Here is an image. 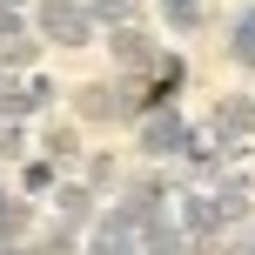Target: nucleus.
<instances>
[{
  "label": "nucleus",
  "mask_w": 255,
  "mask_h": 255,
  "mask_svg": "<svg viewBox=\"0 0 255 255\" xmlns=\"http://www.w3.org/2000/svg\"><path fill=\"white\" fill-rule=\"evenodd\" d=\"M188 141H195V121L181 115V101H161V108H148V115L134 121V154L141 161H181L188 154Z\"/></svg>",
  "instance_id": "1"
},
{
  "label": "nucleus",
  "mask_w": 255,
  "mask_h": 255,
  "mask_svg": "<svg viewBox=\"0 0 255 255\" xmlns=\"http://www.w3.org/2000/svg\"><path fill=\"white\" fill-rule=\"evenodd\" d=\"M61 101V81L34 74V67H0V115L7 121H34Z\"/></svg>",
  "instance_id": "2"
},
{
  "label": "nucleus",
  "mask_w": 255,
  "mask_h": 255,
  "mask_svg": "<svg viewBox=\"0 0 255 255\" xmlns=\"http://www.w3.org/2000/svg\"><path fill=\"white\" fill-rule=\"evenodd\" d=\"M175 195H181V168L168 161V175H134V181H121V195L115 202L128 208V222H154V215H168V208H175Z\"/></svg>",
  "instance_id": "3"
},
{
  "label": "nucleus",
  "mask_w": 255,
  "mask_h": 255,
  "mask_svg": "<svg viewBox=\"0 0 255 255\" xmlns=\"http://www.w3.org/2000/svg\"><path fill=\"white\" fill-rule=\"evenodd\" d=\"M81 255H141V229L128 222L121 202H108L101 215L88 222V235H81Z\"/></svg>",
  "instance_id": "4"
},
{
  "label": "nucleus",
  "mask_w": 255,
  "mask_h": 255,
  "mask_svg": "<svg viewBox=\"0 0 255 255\" xmlns=\"http://www.w3.org/2000/svg\"><path fill=\"white\" fill-rule=\"evenodd\" d=\"M101 40H108V61H115L121 74H148V67L161 61V40H154L141 20H128V27H108Z\"/></svg>",
  "instance_id": "5"
},
{
  "label": "nucleus",
  "mask_w": 255,
  "mask_h": 255,
  "mask_svg": "<svg viewBox=\"0 0 255 255\" xmlns=\"http://www.w3.org/2000/svg\"><path fill=\"white\" fill-rule=\"evenodd\" d=\"M208 134L249 154V141H255V88L249 94H222V101L208 108Z\"/></svg>",
  "instance_id": "6"
},
{
  "label": "nucleus",
  "mask_w": 255,
  "mask_h": 255,
  "mask_svg": "<svg viewBox=\"0 0 255 255\" xmlns=\"http://www.w3.org/2000/svg\"><path fill=\"white\" fill-rule=\"evenodd\" d=\"M175 215H181V229H188V242L195 235H229V215H222V202H215V188H188L181 181V195H175Z\"/></svg>",
  "instance_id": "7"
},
{
  "label": "nucleus",
  "mask_w": 255,
  "mask_h": 255,
  "mask_svg": "<svg viewBox=\"0 0 255 255\" xmlns=\"http://www.w3.org/2000/svg\"><path fill=\"white\" fill-rule=\"evenodd\" d=\"M208 188H215V202H222V215H229V229H242V222L255 215V181L242 175V161H235V168H222Z\"/></svg>",
  "instance_id": "8"
},
{
  "label": "nucleus",
  "mask_w": 255,
  "mask_h": 255,
  "mask_svg": "<svg viewBox=\"0 0 255 255\" xmlns=\"http://www.w3.org/2000/svg\"><path fill=\"white\" fill-rule=\"evenodd\" d=\"M222 54H229L242 74H255V0H242V7L229 13V27H222Z\"/></svg>",
  "instance_id": "9"
},
{
  "label": "nucleus",
  "mask_w": 255,
  "mask_h": 255,
  "mask_svg": "<svg viewBox=\"0 0 255 255\" xmlns=\"http://www.w3.org/2000/svg\"><path fill=\"white\" fill-rule=\"evenodd\" d=\"M94 181H54V215L61 222H74V229H88L94 215H101V208H94Z\"/></svg>",
  "instance_id": "10"
},
{
  "label": "nucleus",
  "mask_w": 255,
  "mask_h": 255,
  "mask_svg": "<svg viewBox=\"0 0 255 255\" xmlns=\"http://www.w3.org/2000/svg\"><path fill=\"white\" fill-rule=\"evenodd\" d=\"M141 255H188V229H181L175 208L154 215V222H141Z\"/></svg>",
  "instance_id": "11"
},
{
  "label": "nucleus",
  "mask_w": 255,
  "mask_h": 255,
  "mask_svg": "<svg viewBox=\"0 0 255 255\" xmlns=\"http://www.w3.org/2000/svg\"><path fill=\"white\" fill-rule=\"evenodd\" d=\"M154 13H161V34H202L208 27V0H154Z\"/></svg>",
  "instance_id": "12"
},
{
  "label": "nucleus",
  "mask_w": 255,
  "mask_h": 255,
  "mask_svg": "<svg viewBox=\"0 0 255 255\" xmlns=\"http://www.w3.org/2000/svg\"><path fill=\"white\" fill-rule=\"evenodd\" d=\"M40 148H47L61 168H67V161H81V121H54L47 134H40Z\"/></svg>",
  "instance_id": "13"
},
{
  "label": "nucleus",
  "mask_w": 255,
  "mask_h": 255,
  "mask_svg": "<svg viewBox=\"0 0 255 255\" xmlns=\"http://www.w3.org/2000/svg\"><path fill=\"white\" fill-rule=\"evenodd\" d=\"M54 181H61V161H54V154L20 161V195H54Z\"/></svg>",
  "instance_id": "14"
},
{
  "label": "nucleus",
  "mask_w": 255,
  "mask_h": 255,
  "mask_svg": "<svg viewBox=\"0 0 255 255\" xmlns=\"http://www.w3.org/2000/svg\"><path fill=\"white\" fill-rule=\"evenodd\" d=\"M20 229H27V202H20V195H7V181H0V249L20 242Z\"/></svg>",
  "instance_id": "15"
},
{
  "label": "nucleus",
  "mask_w": 255,
  "mask_h": 255,
  "mask_svg": "<svg viewBox=\"0 0 255 255\" xmlns=\"http://www.w3.org/2000/svg\"><path fill=\"white\" fill-rule=\"evenodd\" d=\"M0 161H27V121L0 115Z\"/></svg>",
  "instance_id": "16"
},
{
  "label": "nucleus",
  "mask_w": 255,
  "mask_h": 255,
  "mask_svg": "<svg viewBox=\"0 0 255 255\" xmlns=\"http://www.w3.org/2000/svg\"><path fill=\"white\" fill-rule=\"evenodd\" d=\"M88 13L101 20V34H108V27H128V20H134V0H88Z\"/></svg>",
  "instance_id": "17"
},
{
  "label": "nucleus",
  "mask_w": 255,
  "mask_h": 255,
  "mask_svg": "<svg viewBox=\"0 0 255 255\" xmlns=\"http://www.w3.org/2000/svg\"><path fill=\"white\" fill-rule=\"evenodd\" d=\"M88 181H94V188H115V154H94V161H88Z\"/></svg>",
  "instance_id": "18"
},
{
  "label": "nucleus",
  "mask_w": 255,
  "mask_h": 255,
  "mask_svg": "<svg viewBox=\"0 0 255 255\" xmlns=\"http://www.w3.org/2000/svg\"><path fill=\"white\" fill-rule=\"evenodd\" d=\"M0 255H40V242H7Z\"/></svg>",
  "instance_id": "19"
},
{
  "label": "nucleus",
  "mask_w": 255,
  "mask_h": 255,
  "mask_svg": "<svg viewBox=\"0 0 255 255\" xmlns=\"http://www.w3.org/2000/svg\"><path fill=\"white\" fill-rule=\"evenodd\" d=\"M0 7H27V0H0Z\"/></svg>",
  "instance_id": "20"
}]
</instances>
